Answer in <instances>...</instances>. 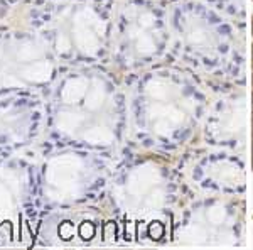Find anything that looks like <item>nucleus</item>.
I'll return each instance as SVG.
<instances>
[{
  "instance_id": "obj_1",
  "label": "nucleus",
  "mask_w": 253,
  "mask_h": 250,
  "mask_svg": "<svg viewBox=\"0 0 253 250\" xmlns=\"http://www.w3.org/2000/svg\"><path fill=\"white\" fill-rule=\"evenodd\" d=\"M29 230H27V223L26 221H22V240L24 239H29Z\"/></svg>"
},
{
  "instance_id": "obj_2",
  "label": "nucleus",
  "mask_w": 253,
  "mask_h": 250,
  "mask_svg": "<svg viewBox=\"0 0 253 250\" xmlns=\"http://www.w3.org/2000/svg\"><path fill=\"white\" fill-rule=\"evenodd\" d=\"M252 56H253V24H252ZM252 69H253V63H252Z\"/></svg>"
}]
</instances>
